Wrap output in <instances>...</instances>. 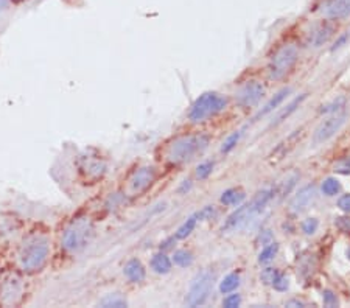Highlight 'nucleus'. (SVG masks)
<instances>
[{
	"mask_svg": "<svg viewBox=\"0 0 350 308\" xmlns=\"http://www.w3.org/2000/svg\"><path fill=\"white\" fill-rule=\"evenodd\" d=\"M48 257H50V238H48V235L44 232H32L24 238L21 247H19V268L27 274L37 273L47 265Z\"/></svg>",
	"mask_w": 350,
	"mask_h": 308,
	"instance_id": "1",
	"label": "nucleus"
},
{
	"mask_svg": "<svg viewBox=\"0 0 350 308\" xmlns=\"http://www.w3.org/2000/svg\"><path fill=\"white\" fill-rule=\"evenodd\" d=\"M276 196L274 188H263L255 193V196L248 204H243L235 212L227 216V220L223 224V232H235L243 227H246L254 218L263 212V208L271 203Z\"/></svg>",
	"mask_w": 350,
	"mask_h": 308,
	"instance_id": "2",
	"label": "nucleus"
},
{
	"mask_svg": "<svg viewBox=\"0 0 350 308\" xmlns=\"http://www.w3.org/2000/svg\"><path fill=\"white\" fill-rule=\"evenodd\" d=\"M95 234V224L89 216H75L65 227L61 238L64 251L75 254L83 251L92 241Z\"/></svg>",
	"mask_w": 350,
	"mask_h": 308,
	"instance_id": "3",
	"label": "nucleus"
},
{
	"mask_svg": "<svg viewBox=\"0 0 350 308\" xmlns=\"http://www.w3.org/2000/svg\"><path fill=\"white\" fill-rule=\"evenodd\" d=\"M209 137L204 134L184 136L176 138L167 150V157L171 164H187L201 156L209 146Z\"/></svg>",
	"mask_w": 350,
	"mask_h": 308,
	"instance_id": "4",
	"label": "nucleus"
},
{
	"mask_svg": "<svg viewBox=\"0 0 350 308\" xmlns=\"http://www.w3.org/2000/svg\"><path fill=\"white\" fill-rule=\"evenodd\" d=\"M227 106V98L217 92H206L199 95L189 111V118L194 123L207 120V118L224 111Z\"/></svg>",
	"mask_w": 350,
	"mask_h": 308,
	"instance_id": "5",
	"label": "nucleus"
},
{
	"mask_svg": "<svg viewBox=\"0 0 350 308\" xmlns=\"http://www.w3.org/2000/svg\"><path fill=\"white\" fill-rule=\"evenodd\" d=\"M297 58H299V52H297L296 45L288 44V45L280 47L269 59V64H268L269 78L274 79V81H279V79L285 78L291 70H293V67L297 63Z\"/></svg>",
	"mask_w": 350,
	"mask_h": 308,
	"instance_id": "6",
	"label": "nucleus"
},
{
	"mask_svg": "<svg viewBox=\"0 0 350 308\" xmlns=\"http://www.w3.org/2000/svg\"><path fill=\"white\" fill-rule=\"evenodd\" d=\"M213 280H215V275L209 270H204L194 275L193 280L190 282L189 291L186 296V305L199 307L206 304V301L209 299V296L212 293Z\"/></svg>",
	"mask_w": 350,
	"mask_h": 308,
	"instance_id": "7",
	"label": "nucleus"
},
{
	"mask_svg": "<svg viewBox=\"0 0 350 308\" xmlns=\"http://www.w3.org/2000/svg\"><path fill=\"white\" fill-rule=\"evenodd\" d=\"M24 297V280L17 273H6L0 279V304L5 307L16 305Z\"/></svg>",
	"mask_w": 350,
	"mask_h": 308,
	"instance_id": "8",
	"label": "nucleus"
},
{
	"mask_svg": "<svg viewBox=\"0 0 350 308\" xmlns=\"http://www.w3.org/2000/svg\"><path fill=\"white\" fill-rule=\"evenodd\" d=\"M347 120V112H338V114H332L328 118H325L324 122H320L319 126L315 129L313 133V143L315 145H320L327 140H330L339 129L344 126Z\"/></svg>",
	"mask_w": 350,
	"mask_h": 308,
	"instance_id": "9",
	"label": "nucleus"
},
{
	"mask_svg": "<svg viewBox=\"0 0 350 308\" xmlns=\"http://www.w3.org/2000/svg\"><path fill=\"white\" fill-rule=\"evenodd\" d=\"M266 94V87L260 81H249L237 92V104L241 107L255 106Z\"/></svg>",
	"mask_w": 350,
	"mask_h": 308,
	"instance_id": "10",
	"label": "nucleus"
},
{
	"mask_svg": "<svg viewBox=\"0 0 350 308\" xmlns=\"http://www.w3.org/2000/svg\"><path fill=\"white\" fill-rule=\"evenodd\" d=\"M316 196H318V192H316V187L313 184L302 187L293 196V200L289 201V212H293L296 215L304 213L305 210H308V208L313 205V203L316 201Z\"/></svg>",
	"mask_w": 350,
	"mask_h": 308,
	"instance_id": "11",
	"label": "nucleus"
},
{
	"mask_svg": "<svg viewBox=\"0 0 350 308\" xmlns=\"http://www.w3.org/2000/svg\"><path fill=\"white\" fill-rule=\"evenodd\" d=\"M80 171L86 181H96L106 173V162L98 156H83L80 159Z\"/></svg>",
	"mask_w": 350,
	"mask_h": 308,
	"instance_id": "12",
	"label": "nucleus"
},
{
	"mask_svg": "<svg viewBox=\"0 0 350 308\" xmlns=\"http://www.w3.org/2000/svg\"><path fill=\"white\" fill-rule=\"evenodd\" d=\"M156 181V170L154 167H140L131 176L129 187L134 195H142L148 190Z\"/></svg>",
	"mask_w": 350,
	"mask_h": 308,
	"instance_id": "13",
	"label": "nucleus"
},
{
	"mask_svg": "<svg viewBox=\"0 0 350 308\" xmlns=\"http://www.w3.org/2000/svg\"><path fill=\"white\" fill-rule=\"evenodd\" d=\"M320 14L325 19H344L350 16V0H324Z\"/></svg>",
	"mask_w": 350,
	"mask_h": 308,
	"instance_id": "14",
	"label": "nucleus"
},
{
	"mask_svg": "<svg viewBox=\"0 0 350 308\" xmlns=\"http://www.w3.org/2000/svg\"><path fill=\"white\" fill-rule=\"evenodd\" d=\"M123 274L129 282L140 283L145 280V277H147V270H145V266L142 265L139 258H131V260H128V263L125 265Z\"/></svg>",
	"mask_w": 350,
	"mask_h": 308,
	"instance_id": "15",
	"label": "nucleus"
},
{
	"mask_svg": "<svg viewBox=\"0 0 350 308\" xmlns=\"http://www.w3.org/2000/svg\"><path fill=\"white\" fill-rule=\"evenodd\" d=\"M293 92V89L291 87H284V89H280V91L271 98V100L260 109V111L255 114V117H254V120H258V118H261V117H265V115H268V114H271L272 111H276V109L284 103L285 100H286V97Z\"/></svg>",
	"mask_w": 350,
	"mask_h": 308,
	"instance_id": "16",
	"label": "nucleus"
},
{
	"mask_svg": "<svg viewBox=\"0 0 350 308\" xmlns=\"http://www.w3.org/2000/svg\"><path fill=\"white\" fill-rule=\"evenodd\" d=\"M171 258L165 254V252H158V254H154L153 258H151V262H150V266H151V270L156 273V274H168L171 271Z\"/></svg>",
	"mask_w": 350,
	"mask_h": 308,
	"instance_id": "17",
	"label": "nucleus"
},
{
	"mask_svg": "<svg viewBox=\"0 0 350 308\" xmlns=\"http://www.w3.org/2000/svg\"><path fill=\"white\" fill-rule=\"evenodd\" d=\"M305 98H307V94H302V95H299V97H296L293 102H291L289 104H286L285 106V109L282 112H279L277 114V117H276V120H272V123H271V126H277V125H280L282 122H285L286 118L293 114V112H296L297 111V107L302 104L304 102H305Z\"/></svg>",
	"mask_w": 350,
	"mask_h": 308,
	"instance_id": "18",
	"label": "nucleus"
},
{
	"mask_svg": "<svg viewBox=\"0 0 350 308\" xmlns=\"http://www.w3.org/2000/svg\"><path fill=\"white\" fill-rule=\"evenodd\" d=\"M333 34V27H330L327 24H322V25H319L316 28V32L311 34L310 37V44L313 45V47H320L322 44H325L330 36Z\"/></svg>",
	"mask_w": 350,
	"mask_h": 308,
	"instance_id": "19",
	"label": "nucleus"
},
{
	"mask_svg": "<svg viewBox=\"0 0 350 308\" xmlns=\"http://www.w3.org/2000/svg\"><path fill=\"white\" fill-rule=\"evenodd\" d=\"M245 192L241 188H227L226 192H223L220 201L224 205H240L245 200Z\"/></svg>",
	"mask_w": 350,
	"mask_h": 308,
	"instance_id": "20",
	"label": "nucleus"
},
{
	"mask_svg": "<svg viewBox=\"0 0 350 308\" xmlns=\"http://www.w3.org/2000/svg\"><path fill=\"white\" fill-rule=\"evenodd\" d=\"M196 223H198L196 213L191 215V216H189L187 220L179 226V229L176 231V234H174V238H176V240H184V238H187V237L194 231V227H196Z\"/></svg>",
	"mask_w": 350,
	"mask_h": 308,
	"instance_id": "21",
	"label": "nucleus"
},
{
	"mask_svg": "<svg viewBox=\"0 0 350 308\" xmlns=\"http://www.w3.org/2000/svg\"><path fill=\"white\" fill-rule=\"evenodd\" d=\"M279 254V244L276 241H271L268 244L263 246V249L258 254V263L261 265H268L276 258V255Z\"/></svg>",
	"mask_w": 350,
	"mask_h": 308,
	"instance_id": "22",
	"label": "nucleus"
},
{
	"mask_svg": "<svg viewBox=\"0 0 350 308\" xmlns=\"http://www.w3.org/2000/svg\"><path fill=\"white\" fill-rule=\"evenodd\" d=\"M238 285H240V275L237 273H230L220 282V291L223 294L233 293L238 288Z\"/></svg>",
	"mask_w": 350,
	"mask_h": 308,
	"instance_id": "23",
	"label": "nucleus"
},
{
	"mask_svg": "<svg viewBox=\"0 0 350 308\" xmlns=\"http://www.w3.org/2000/svg\"><path fill=\"white\" fill-rule=\"evenodd\" d=\"M193 260H194V257L190 251L187 249H178V251H174L173 254V258H171V262L174 265H178L181 268H189L193 265Z\"/></svg>",
	"mask_w": 350,
	"mask_h": 308,
	"instance_id": "24",
	"label": "nucleus"
},
{
	"mask_svg": "<svg viewBox=\"0 0 350 308\" xmlns=\"http://www.w3.org/2000/svg\"><path fill=\"white\" fill-rule=\"evenodd\" d=\"M320 192L325 196H336L341 192V184H339L336 177H327V179H324L322 184H320Z\"/></svg>",
	"mask_w": 350,
	"mask_h": 308,
	"instance_id": "25",
	"label": "nucleus"
},
{
	"mask_svg": "<svg viewBox=\"0 0 350 308\" xmlns=\"http://www.w3.org/2000/svg\"><path fill=\"white\" fill-rule=\"evenodd\" d=\"M100 305L101 307H115V308H122V307H126L128 302L126 299L119 294V293H111V294H106L103 299L100 301Z\"/></svg>",
	"mask_w": 350,
	"mask_h": 308,
	"instance_id": "26",
	"label": "nucleus"
},
{
	"mask_svg": "<svg viewBox=\"0 0 350 308\" xmlns=\"http://www.w3.org/2000/svg\"><path fill=\"white\" fill-rule=\"evenodd\" d=\"M346 107V98L344 97H338L335 98L333 102H330L327 104H324L320 107V114H338V112H343Z\"/></svg>",
	"mask_w": 350,
	"mask_h": 308,
	"instance_id": "27",
	"label": "nucleus"
},
{
	"mask_svg": "<svg viewBox=\"0 0 350 308\" xmlns=\"http://www.w3.org/2000/svg\"><path fill=\"white\" fill-rule=\"evenodd\" d=\"M240 138H241V131H235V133H232L230 136H227V138L224 142H223V146H221V153H230L233 148L237 146V143L240 142Z\"/></svg>",
	"mask_w": 350,
	"mask_h": 308,
	"instance_id": "28",
	"label": "nucleus"
},
{
	"mask_svg": "<svg viewBox=\"0 0 350 308\" xmlns=\"http://www.w3.org/2000/svg\"><path fill=\"white\" fill-rule=\"evenodd\" d=\"M297 179H299V176H297V174H293L291 177H288L286 181H284V182H282V184L279 185V188L276 190V193H279L280 196H286L291 190H293V187L296 185Z\"/></svg>",
	"mask_w": 350,
	"mask_h": 308,
	"instance_id": "29",
	"label": "nucleus"
},
{
	"mask_svg": "<svg viewBox=\"0 0 350 308\" xmlns=\"http://www.w3.org/2000/svg\"><path fill=\"white\" fill-rule=\"evenodd\" d=\"M302 232L305 235H315L318 232V227H319V221L316 218H307V220L302 221Z\"/></svg>",
	"mask_w": 350,
	"mask_h": 308,
	"instance_id": "30",
	"label": "nucleus"
},
{
	"mask_svg": "<svg viewBox=\"0 0 350 308\" xmlns=\"http://www.w3.org/2000/svg\"><path fill=\"white\" fill-rule=\"evenodd\" d=\"M333 171L338 174H350V157H343L335 162Z\"/></svg>",
	"mask_w": 350,
	"mask_h": 308,
	"instance_id": "31",
	"label": "nucleus"
},
{
	"mask_svg": "<svg viewBox=\"0 0 350 308\" xmlns=\"http://www.w3.org/2000/svg\"><path fill=\"white\" fill-rule=\"evenodd\" d=\"M271 286L274 288L276 291L284 293V291H286L288 288H289V280H288V277H286V275H284L282 273H279V275L274 279V282H272Z\"/></svg>",
	"mask_w": 350,
	"mask_h": 308,
	"instance_id": "32",
	"label": "nucleus"
},
{
	"mask_svg": "<svg viewBox=\"0 0 350 308\" xmlns=\"http://www.w3.org/2000/svg\"><path fill=\"white\" fill-rule=\"evenodd\" d=\"M213 171V162H202L196 167V177L198 179H207Z\"/></svg>",
	"mask_w": 350,
	"mask_h": 308,
	"instance_id": "33",
	"label": "nucleus"
},
{
	"mask_svg": "<svg viewBox=\"0 0 350 308\" xmlns=\"http://www.w3.org/2000/svg\"><path fill=\"white\" fill-rule=\"evenodd\" d=\"M279 270H276V268H266V270L261 271L260 274V279L261 282H263L265 285H272V282H274V279L279 275Z\"/></svg>",
	"mask_w": 350,
	"mask_h": 308,
	"instance_id": "34",
	"label": "nucleus"
},
{
	"mask_svg": "<svg viewBox=\"0 0 350 308\" xmlns=\"http://www.w3.org/2000/svg\"><path fill=\"white\" fill-rule=\"evenodd\" d=\"M322 302H324V305L328 307V308H335V307H338V304H339L336 294H335L332 290H325V291L322 293Z\"/></svg>",
	"mask_w": 350,
	"mask_h": 308,
	"instance_id": "35",
	"label": "nucleus"
},
{
	"mask_svg": "<svg viewBox=\"0 0 350 308\" xmlns=\"http://www.w3.org/2000/svg\"><path fill=\"white\" fill-rule=\"evenodd\" d=\"M217 215V210H215V207L213 205H207V207H204L202 210H199L196 213L198 216V221H207V220H212L213 216Z\"/></svg>",
	"mask_w": 350,
	"mask_h": 308,
	"instance_id": "36",
	"label": "nucleus"
},
{
	"mask_svg": "<svg viewBox=\"0 0 350 308\" xmlns=\"http://www.w3.org/2000/svg\"><path fill=\"white\" fill-rule=\"evenodd\" d=\"M241 305V296L237 293V294H229L224 297V301H223V307L226 308H237Z\"/></svg>",
	"mask_w": 350,
	"mask_h": 308,
	"instance_id": "37",
	"label": "nucleus"
},
{
	"mask_svg": "<svg viewBox=\"0 0 350 308\" xmlns=\"http://www.w3.org/2000/svg\"><path fill=\"white\" fill-rule=\"evenodd\" d=\"M336 227L341 232H350V218L349 216H341V218H336L335 221Z\"/></svg>",
	"mask_w": 350,
	"mask_h": 308,
	"instance_id": "38",
	"label": "nucleus"
},
{
	"mask_svg": "<svg viewBox=\"0 0 350 308\" xmlns=\"http://www.w3.org/2000/svg\"><path fill=\"white\" fill-rule=\"evenodd\" d=\"M338 207L341 208L343 212L350 213V193L343 195L341 198H339V200H338Z\"/></svg>",
	"mask_w": 350,
	"mask_h": 308,
	"instance_id": "39",
	"label": "nucleus"
},
{
	"mask_svg": "<svg viewBox=\"0 0 350 308\" xmlns=\"http://www.w3.org/2000/svg\"><path fill=\"white\" fill-rule=\"evenodd\" d=\"M258 240L261 241V244H268V243H271V241H272V235H271V232H269V231H263V232L260 234Z\"/></svg>",
	"mask_w": 350,
	"mask_h": 308,
	"instance_id": "40",
	"label": "nucleus"
},
{
	"mask_svg": "<svg viewBox=\"0 0 350 308\" xmlns=\"http://www.w3.org/2000/svg\"><path fill=\"white\" fill-rule=\"evenodd\" d=\"M174 241H176V238L171 237V238H168V240H165L163 243H160V251H167V249H170L171 244H173Z\"/></svg>",
	"mask_w": 350,
	"mask_h": 308,
	"instance_id": "41",
	"label": "nucleus"
},
{
	"mask_svg": "<svg viewBox=\"0 0 350 308\" xmlns=\"http://www.w3.org/2000/svg\"><path fill=\"white\" fill-rule=\"evenodd\" d=\"M286 307H300V308H304V307H307L305 305V302H302V301H299V299H291V301H288L286 304H285Z\"/></svg>",
	"mask_w": 350,
	"mask_h": 308,
	"instance_id": "42",
	"label": "nucleus"
},
{
	"mask_svg": "<svg viewBox=\"0 0 350 308\" xmlns=\"http://www.w3.org/2000/svg\"><path fill=\"white\" fill-rule=\"evenodd\" d=\"M346 39H347V36H343V37H339V39H338V41H336V44L333 45V48H332V50H336V48H339V47H341V45L344 44V41H346Z\"/></svg>",
	"mask_w": 350,
	"mask_h": 308,
	"instance_id": "43",
	"label": "nucleus"
},
{
	"mask_svg": "<svg viewBox=\"0 0 350 308\" xmlns=\"http://www.w3.org/2000/svg\"><path fill=\"white\" fill-rule=\"evenodd\" d=\"M190 187H191L190 181H184L182 187L179 188V192H181V193H184V192H186V190H190Z\"/></svg>",
	"mask_w": 350,
	"mask_h": 308,
	"instance_id": "44",
	"label": "nucleus"
},
{
	"mask_svg": "<svg viewBox=\"0 0 350 308\" xmlns=\"http://www.w3.org/2000/svg\"><path fill=\"white\" fill-rule=\"evenodd\" d=\"M6 3H8V0H0V11L6 6Z\"/></svg>",
	"mask_w": 350,
	"mask_h": 308,
	"instance_id": "45",
	"label": "nucleus"
},
{
	"mask_svg": "<svg viewBox=\"0 0 350 308\" xmlns=\"http://www.w3.org/2000/svg\"><path fill=\"white\" fill-rule=\"evenodd\" d=\"M346 255H347V258H349V260H350V247H349V249L346 251Z\"/></svg>",
	"mask_w": 350,
	"mask_h": 308,
	"instance_id": "46",
	"label": "nucleus"
},
{
	"mask_svg": "<svg viewBox=\"0 0 350 308\" xmlns=\"http://www.w3.org/2000/svg\"><path fill=\"white\" fill-rule=\"evenodd\" d=\"M13 2H16V3H21V2H25V0H13Z\"/></svg>",
	"mask_w": 350,
	"mask_h": 308,
	"instance_id": "47",
	"label": "nucleus"
}]
</instances>
